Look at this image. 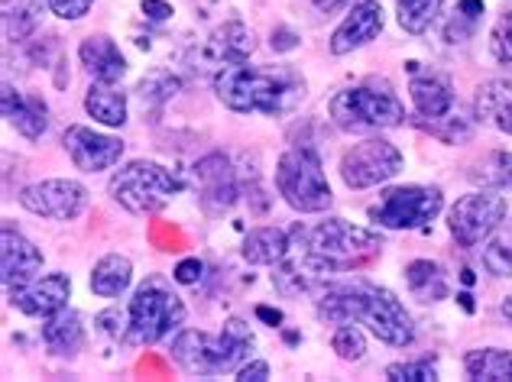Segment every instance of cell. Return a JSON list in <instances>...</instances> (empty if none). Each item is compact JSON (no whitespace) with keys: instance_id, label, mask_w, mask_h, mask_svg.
Listing matches in <instances>:
<instances>
[{"instance_id":"cell-18","label":"cell","mask_w":512,"mask_h":382,"mask_svg":"<svg viewBox=\"0 0 512 382\" xmlns=\"http://www.w3.org/2000/svg\"><path fill=\"white\" fill-rule=\"evenodd\" d=\"M409 94H412L415 111H419V117H425V120H441L454 107V85L448 81V75L435 72V68L415 72Z\"/></svg>"},{"instance_id":"cell-45","label":"cell","mask_w":512,"mask_h":382,"mask_svg":"<svg viewBox=\"0 0 512 382\" xmlns=\"http://www.w3.org/2000/svg\"><path fill=\"white\" fill-rule=\"evenodd\" d=\"M503 318L512 324V295H506V298H503Z\"/></svg>"},{"instance_id":"cell-9","label":"cell","mask_w":512,"mask_h":382,"mask_svg":"<svg viewBox=\"0 0 512 382\" xmlns=\"http://www.w3.org/2000/svg\"><path fill=\"white\" fill-rule=\"evenodd\" d=\"M506 217V198H500L496 191H470V195L457 198V204L448 211V227L451 237L461 247H477L483 243Z\"/></svg>"},{"instance_id":"cell-7","label":"cell","mask_w":512,"mask_h":382,"mask_svg":"<svg viewBox=\"0 0 512 382\" xmlns=\"http://www.w3.org/2000/svg\"><path fill=\"white\" fill-rule=\"evenodd\" d=\"M107 191H111V198L130 214H156L179 195L182 182L175 179L169 169L159 166V162L133 159L120 172H114Z\"/></svg>"},{"instance_id":"cell-44","label":"cell","mask_w":512,"mask_h":382,"mask_svg":"<svg viewBox=\"0 0 512 382\" xmlns=\"http://www.w3.org/2000/svg\"><path fill=\"white\" fill-rule=\"evenodd\" d=\"M256 315H260L266 324H273V327H276V324H282V311H273V308H256Z\"/></svg>"},{"instance_id":"cell-8","label":"cell","mask_w":512,"mask_h":382,"mask_svg":"<svg viewBox=\"0 0 512 382\" xmlns=\"http://www.w3.org/2000/svg\"><path fill=\"white\" fill-rule=\"evenodd\" d=\"M444 208V195L441 188L431 185H402V188H389L380 198V204H373L367 211L370 221L376 227L386 230H415L431 224Z\"/></svg>"},{"instance_id":"cell-10","label":"cell","mask_w":512,"mask_h":382,"mask_svg":"<svg viewBox=\"0 0 512 382\" xmlns=\"http://www.w3.org/2000/svg\"><path fill=\"white\" fill-rule=\"evenodd\" d=\"M402 169V153L389 140H363L341 156V179L347 188L363 191L389 182Z\"/></svg>"},{"instance_id":"cell-25","label":"cell","mask_w":512,"mask_h":382,"mask_svg":"<svg viewBox=\"0 0 512 382\" xmlns=\"http://www.w3.org/2000/svg\"><path fill=\"white\" fill-rule=\"evenodd\" d=\"M130 279H133V263L127 256L111 253L91 269V292L101 298H120L130 289Z\"/></svg>"},{"instance_id":"cell-32","label":"cell","mask_w":512,"mask_h":382,"mask_svg":"<svg viewBox=\"0 0 512 382\" xmlns=\"http://www.w3.org/2000/svg\"><path fill=\"white\" fill-rule=\"evenodd\" d=\"M331 347H334V353H338V357L347 360V363H357V360L367 357V337H363V331L357 327V321L341 324L338 331H334V337H331Z\"/></svg>"},{"instance_id":"cell-2","label":"cell","mask_w":512,"mask_h":382,"mask_svg":"<svg viewBox=\"0 0 512 382\" xmlns=\"http://www.w3.org/2000/svg\"><path fill=\"white\" fill-rule=\"evenodd\" d=\"M214 94L237 114H289L305 98V81L292 65L253 68L247 62H234L218 68Z\"/></svg>"},{"instance_id":"cell-35","label":"cell","mask_w":512,"mask_h":382,"mask_svg":"<svg viewBox=\"0 0 512 382\" xmlns=\"http://www.w3.org/2000/svg\"><path fill=\"white\" fill-rule=\"evenodd\" d=\"M98 327L104 334H111V337H124L127 340V334H130V311L124 308H111V311H104V315H98Z\"/></svg>"},{"instance_id":"cell-24","label":"cell","mask_w":512,"mask_h":382,"mask_svg":"<svg viewBox=\"0 0 512 382\" xmlns=\"http://www.w3.org/2000/svg\"><path fill=\"white\" fill-rule=\"evenodd\" d=\"M289 253V234L279 227H256L244 240V259L250 266H279Z\"/></svg>"},{"instance_id":"cell-30","label":"cell","mask_w":512,"mask_h":382,"mask_svg":"<svg viewBox=\"0 0 512 382\" xmlns=\"http://www.w3.org/2000/svg\"><path fill=\"white\" fill-rule=\"evenodd\" d=\"M444 0H396V17L399 26L412 36H422L431 23L438 20Z\"/></svg>"},{"instance_id":"cell-37","label":"cell","mask_w":512,"mask_h":382,"mask_svg":"<svg viewBox=\"0 0 512 382\" xmlns=\"http://www.w3.org/2000/svg\"><path fill=\"white\" fill-rule=\"evenodd\" d=\"M477 30V20L474 17H464L461 10H454V20L448 23V43H464V39H470Z\"/></svg>"},{"instance_id":"cell-1","label":"cell","mask_w":512,"mask_h":382,"mask_svg":"<svg viewBox=\"0 0 512 382\" xmlns=\"http://www.w3.org/2000/svg\"><path fill=\"white\" fill-rule=\"evenodd\" d=\"M318 318L331 324H367L383 344L406 347L415 340V324L399 298L367 279L328 282L318 295Z\"/></svg>"},{"instance_id":"cell-14","label":"cell","mask_w":512,"mask_h":382,"mask_svg":"<svg viewBox=\"0 0 512 382\" xmlns=\"http://www.w3.org/2000/svg\"><path fill=\"white\" fill-rule=\"evenodd\" d=\"M65 153L72 156L75 169L82 172H104L120 162L124 156V140L120 136H107L88 127H69L62 136Z\"/></svg>"},{"instance_id":"cell-42","label":"cell","mask_w":512,"mask_h":382,"mask_svg":"<svg viewBox=\"0 0 512 382\" xmlns=\"http://www.w3.org/2000/svg\"><path fill=\"white\" fill-rule=\"evenodd\" d=\"M457 10H461L464 17L480 20L483 17V0H457Z\"/></svg>"},{"instance_id":"cell-38","label":"cell","mask_w":512,"mask_h":382,"mask_svg":"<svg viewBox=\"0 0 512 382\" xmlns=\"http://www.w3.org/2000/svg\"><path fill=\"white\" fill-rule=\"evenodd\" d=\"M201 269H205V266H201L195 256L192 259H182V263L175 266V282H179V285H195L201 279Z\"/></svg>"},{"instance_id":"cell-16","label":"cell","mask_w":512,"mask_h":382,"mask_svg":"<svg viewBox=\"0 0 512 382\" xmlns=\"http://www.w3.org/2000/svg\"><path fill=\"white\" fill-rule=\"evenodd\" d=\"M39 269H43V253H39L36 243H30L10 224H4V237H0V272H4L7 289H17V285L36 279Z\"/></svg>"},{"instance_id":"cell-27","label":"cell","mask_w":512,"mask_h":382,"mask_svg":"<svg viewBox=\"0 0 512 382\" xmlns=\"http://www.w3.org/2000/svg\"><path fill=\"white\" fill-rule=\"evenodd\" d=\"M406 282L409 292L419 298V302H441L448 295V279H444V269L431 259H415L406 266Z\"/></svg>"},{"instance_id":"cell-31","label":"cell","mask_w":512,"mask_h":382,"mask_svg":"<svg viewBox=\"0 0 512 382\" xmlns=\"http://www.w3.org/2000/svg\"><path fill=\"white\" fill-rule=\"evenodd\" d=\"M39 17H43V0H30V4H20V0H17V10L7 4L4 7V30H7V39L30 36L36 26H39Z\"/></svg>"},{"instance_id":"cell-41","label":"cell","mask_w":512,"mask_h":382,"mask_svg":"<svg viewBox=\"0 0 512 382\" xmlns=\"http://www.w3.org/2000/svg\"><path fill=\"white\" fill-rule=\"evenodd\" d=\"M295 43H299V36H295L292 30H286V26L273 30V49L276 52H289V49H295Z\"/></svg>"},{"instance_id":"cell-21","label":"cell","mask_w":512,"mask_h":382,"mask_svg":"<svg viewBox=\"0 0 512 382\" xmlns=\"http://www.w3.org/2000/svg\"><path fill=\"white\" fill-rule=\"evenodd\" d=\"M43 344H46L49 353H56V357H75V353L85 347V324H82V315H78V311H72V308H62L52 318H46Z\"/></svg>"},{"instance_id":"cell-22","label":"cell","mask_w":512,"mask_h":382,"mask_svg":"<svg viewBox=\"0 0 512 382\" xmlns=\"http://www.w3.org/2000/svg\"><path fill=\"white\" fill-rule=\"evenodd\" d=\"M477 117L512 136V81L493 78L477 91Z\"/></svg>"},{"instance_id":"cell-29","label":"cell","mask_w":512,"mask_h":382,"mask_svg":"<svg viewBox=\"0 0 512 382\" xmlns=\"http://www.w3.org/2000/svg\"><path fill=\"white\" fill-rule=\"evenodd\" d=\"M483 266L490 276H512V217H503V224L483 243Z\"/></svg>"},{"instance_id":"cell-19","label":"cell","mask_w":512,"mask_h":382,"mask_svg":"<svg viewBox=\"0 0 512 382\" xmlns=\"http://www.w3.org/2000/svg\"><path fill=\"white\" fill-rule=\"evenodd\" d=\"M4 117L13 124V130L23 133L26 140H39V136L46 133L49 127V111L43 98H36V94H20L17 88L4 81Z\"/></svg>"},{"instance_id":"cell-4","label":"cell","mask_w":512,"mask_h":382,"mask_svg":"<svg viewBox=\"0 0 512 382\" xmlns=\"http://www.w3.org/2000/svg\"><path fill=\"white\" fill-rule=\"evenodd\" d=\"M328 114L334 127L344 133L389 130L406 120V107L396 98L393 85L386 78H367L354 88H344L331 98Z\"/></svg>"},{"instance_id":"cell-26","label":"cell","mask_w":512,"mask_h":382,"mask_svg":"<svg viewBox=\"0 0 512 382\" xmlns=\"http://www.w3.org/2000/svg\"><path fill=\"white\" fill-rule=\"evenodd\" d=\"M464 370L477 382H512V353L500 347L470 350L464 357Z\"/></svg>"},{"instance_id":"cell-20","label":"cell","mask_w":512,"mask_h":382,"mask_svg":"<svg viewBox=\"0 0 512 382\" xmlns=\"http://www.w3.org/2000/svg\"><path fill=\"white\" fill-rule=\"evenodd\" d=\"M78 59H82V65L88 68V75L94 81L117 85V81L127 75V59L111 36H88L82 49H78Z\"/></svg>"},{"instance_id":"cell-34","label":"cell","mask_w":512,"mask_h":382,"mask_svg":"<svg viewBox=\"0 0 512 382\" xmlns=\"http://www.w3.org/2000/svg\"><path fill=\"white\" fill-rule=\"evenodd\" d=\"M490 49L503 65L512 62V10H506L503 17L496 20L493 33H490Z\"/></svg>"},{"instance_id":"cell-46","label":"cell","mask_w":512,"mask_h":382,"mask_svg":"<svg viewBox=\"0 0 512 382\" xmlns=\"http://www.w3.org/2000/svg\"><path fill=\"white\" fill-rule=\"evenodd\" d=\"M4 4H13V0H4Z\"/></svg>"},{"instance_id":"cell-40","label":"cell","mask_w":512,"mask_h":382,"mask_svg":"<svg viewBox=\"0 0 512 382\" xmlns=\"http://www.w3.org/2000/svg\"><path fill=\"white\" fill-rule=\"evenodd\" d=\"M143 13H146L150 20L163 23V20L172 17V4H166V0H143Z\"/></svg>"},{"instance_id":"cell-36","label":"cell","mask_w":512,"mask_h":382,"mask_svg":"<svg viewBox=\"0 0 512 382\" xmlns=\"http://www.w3.org/2000/svg\"><path fill=\"white\" fill-rule=\"evenodd\" d=\"M46 7L62 20H82L94 7V0H46Z\"/></svg>"},{"instance_id":"cell-6","label":"cell","mask_w":512,"mask_h":382,"mask_svg":"<svg viewBox=\"0 0 512 382\" xmlns=\"http://www.w3.org/2000/svg\"><path fill=\"white\" fill-rule=\"evenodd\" d=\"M276 188L292 211L321 214L331 208V185L315 146H292L276 166Z\"/></svg>"},{"instance_id":"cell-12","label":"cell","mask_w":512,"mask_h":382,"mask_svg":"<svg viewBox=\"0 0 512 382\" xmlns=\"http://www.w3.org/2000/svg\"><path fill=\"white\" fill-rule=\"evenodd\" d=\"M192 172H195L198 204L205 208V214L218 217L234 208L240 198V185H237V172L231 166V159L221 153H211L205 159H198Z\"/></svg>"},{"instance_id":"cell-3","label":"cell","mask_w":512,"mask_h":382,"mask_svg":"<svg viewBox=\"0 0 512 382\" xmlns=\"http://www.w3.org/2000/svg\"><path fill=\"white\" fill-rule=\"evenodd\" d=\"M253 350V331L247 321H224L218 334L179 331L172 340V360L192 376H221L237 370Z\"/></svg>"},{"instance_id":"cell-13","label":"cell","mask_w":512,"mask_h":382,"mask_svg":"<svg viewBox=\"0 0 512 382\" xmlns=\"http://www.w3.org/2000/svg\"><path fill=\"white\" fill-rule=\"evenodd\" d=\"M72 282L62 272H49V276H36L30 282L10 289V305L30 318H52L56 311L69 308Z\"/></svg>"},{"instance_id":"cell-39","label":"cell","mask_w":512,"mask_h":382,"mask_svg":"<svg viewBox=\"0 0 512 382\" xmlns=\"http://www.w3.org/2000/svg\"><path fill=\"white\" fill-rule=\"evenodd\" d=\"M240 382H266L269 379V363L266 360H250L237 370Z\"/></svg>"},{"instance_id":"cell-28","label":"cell","mask_w":512,"mask_h":382,"mask_svg":"<svg viewBox=\"0 0 512 382\" xmlns=\"http://www.w3.org/2000/svg\"><path fill=\"white\" fill-rule=\"evenodd\" d=\"M470 182H477L480 188H490V191L512 188V153H503V149L487 153L480 162H474Z\"/></svg>"},{"instance_id":"cell-33","label":"cell","mask_w":512,"mask_h":382,"mask_svg":"<svg viewBox=\"0 0 512 382\" xmlns=\"http://www.w3.org/2000/svg\"><path fill=\"white\" fill-rule=\"evenodd\" d=\"M386 379H393V382H435L438 370L431 360H406V363L386 366Z\"/></svg>"},{"instance_id":"cell-43","label":"cell","mask_w":512,"mask_h":382,"mask_svg":"<svg viewBox=\"0 0 512 382\" xmlns=\"http://www.w3.org/2000/svg\"><path fill=\"white\" fill-rule=\"evenodd\" d=\"M312 4L321 10V13H334V10H341L347 4H354V0H312Z\"/></svg>"},{"instance_id":"cell-5","label":"cell","mask_w":512,"mask_h":382,"mask_svg":"<svg viewBox=\"0 0 512 382\" xmlns=\"http://www.w3.org/2000/svg\"><path fill=\"white\" fill-rule=\"evenodd\" d=\"M130 344H159L185 321V302L163 276H150L130 298Z\"/></svg>"},{"instance_id":"cell-23","label":"cell","mask_w":512,"mask_h":382,"mask_svg":"<svg viewBox=\"0 0 512 382\" xmlns=\"http://www.w3.org/2000/svg\"><path fill=\"white\" fill-rule=\"evenodd\" d=\"M85 111L104 127H124L127 124V94L117 91L107 81H94L85 94Z\"/></svg>"},{"instance_id":"cell-17","label":"cell","mask_w":512,"mask_h":382,"mask_svg":"<svg viewBox=\"0 0 512 382\" xmlns=\"http://www.w3.org/2000/svg\"><path fill=\"white\" fill-rule=\"evenodd\" d=\"M253 49H256V36H253L250 26L231 20L208 36L205 49H201V59L224 68V65H234V62H247L253 56Z\"/></svg>"},{"instance_id":"cell-15","label":"cell","mask_w":512,"mask_h":382,"mask_svg":"<svg viewBox=\"0 0 512 382\" xmlns=\"http://www.w3.org/2000/svg\"><path fill=\"white\" fill-rule=\"evenodd\" d=\"M380 33H383L380 0H357L354 10L344 17V23L331 33V52H334V56H347V52L373 43Z\"/></svg>"},{"instance_id":"cell-11","label":"cell","mask_w":512,"mask_h":382,"mask_svg":"<svg viewBox=\"0 0 512 382\" xmlns=\"http://www.w3.org/2000/svg\"><path fill=\"white\" fill-rule=\"evenodd\" d=\"M20 204L36 217H49V221H75L85 211L88 191L72 179H46L36 185H26L20 191Z\"/></svg>"}]
</instances>
